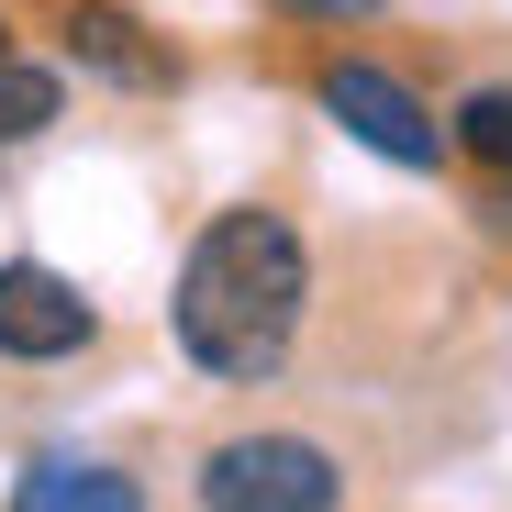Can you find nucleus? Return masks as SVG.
<instances>
[{"label":"nucleus","instance_id":"1","mask_svg":"<svg viewBox=\"0 0 512 512\" xmlns=\"http://www.w3.org/2000/svg\"><path fill=\"white\" fill-rule=\"evenodd\" d=\"M312 312V256L279 212H212L201 245L179 256V290H167V323H179V357L223 390L279 379L290 334Z\"/></svg>","mask_w":512,"mask_h":512},{"label":"nucleus","instance_id":"7","mask_svg":"<svg viewBox=\"0 0 512 512\" xmlns=\"http://www.w3.org/2000/svg\"><path fill=\"white\" fill-rule=\"evenodd\" d=\"M56 123V78L34 56H0V145H34Z\"/></svg>","mask_w":512,"mask_h":512},{"label":"nucleus","instance_id":"3","mask_svg":"<svg viewBox=\"0 0 512 512\" xmlns=\"http://www.w3.org/2000/svg\"><path fill=\"white\" fill-rule=\"evenodd\" d=\"M323 112L346 123L368 156H390V167H435V156H446V123L423 112L390 67H357V56H346V67H323Z\"/></svg>","mask_w":512,"mask_h":512},{"label":"nucleus","instance_id":"8","mask_svg":"<svg viewBox=\"0 0 512 512\" xmlns=\"http://www.w3.org/2000/svg\"><path fill=\"white\" fill-rule=\"evenodd\" d=\"M457 145L512 179V90H468V101H457Z\"/></svg>","mask_w":512,"mask_h":512},{"label":"nucleus","instance_id":"2","mask_svg":"<svg viewBox=\"0 0 512 512\" xmlns=\"http://www.w3.org/2000/svg\"><path fill=\"white\" fill-rule=\"evenodd\" d=\"M346 468L312 435H223L201 457V512H334Z\"/></svg>","mask_w":512,"mask_h":512},{"label":"nucleus","instance_id":"5","mask_svg":"<svg viewBox=\"0 0 512 512\" xmlns=\"http://www.w3.org/2000/svg\"><path fill=\"white\" fill-rule=\"evenodd\" d=\"M56 45H67V67L112 78V90H179V56H167L123 0H67V12H56Z\"/></svg>","mask_w":512,"mask_h":512},{"label":"nucleus","instance_id":"10","mask_svg":"<svg viewBox=\"0 0 512 512\" xmlns=\"http://www.w3.org/2000/svg\"><path fill=\"white\" fill-rule=\"evenodd\" d=\"M0 56H12V34H0Z\"/></svg>","mask_w":512,"mask_h":512},{"label":"nucleus","instance_id":"9","mask_svg":"<svg viewBox=\"0 0 512 512\" xmlns=\"http://www.w3.org/2000/svg\"><path fill=\"white\" fill-rule=\"evenodd\" d=\"M290 12H323V23H368L379 0H290Z\"/></svg>","mask_w":512,"mask_h":512},{"label":"nucleus","instance_id":"4","mask_svg":"<svg viewBox=\"0 0 512 512\" xmlns=\"http://www.w3.org/2000/svg\"><path fill=\"white\" fill-rule=\"evenodd\" d=\"M90 334H101V312H90L78 279H56L45 256L0 268V357H78Z\"/></svg>","mask_w":512,"mask_h":512},{"label":"nucleus","instance_id":"6","mask_svg":"<svg viewBox=\"0 0 512 512\" xmlns=\"http://www.w3.org/2000/svg\"><path fill=\"white\" fill-rule=\"evenodd\" d=\"M12 512H145V490L123 468H101V457H34Z\"/></svg>","mask_w":512,"mask_h":512}]
</instances>
